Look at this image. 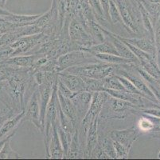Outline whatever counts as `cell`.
I'll return each mask as SVG.
<instances>
[{"instance_id":"cell-1","label":"cell","mask_w":160,"mask_h":160,"mask_svg":"<svg viewBox=\"0 0 160 160\" xmlns=\"http://www.w3.org/2000/svg\"><path fill=\"white\" fill-rule=\"evenodd\" d=\"M115 64L108 63L92 62L90 63H84L70 67L62 70L63 72L73 74L81 77L91 78L95 79H104L112 74L116 68Z\"/></svg>"},{"instance_id":"cell-2","label":"cell","mask_w":160,"mask_h":160,"mask_svg":"<svg viewBox=\"0 0 160 160\" xmlns=\"http://www.w3.org/2000/svg\"><path fill=\"white\" fill-rule=\"evenodd\" d=\"M110 95L106 91H98L93 93L89 109H88V111L87 112L84 119L81 122V127H82L83 130H85L86 134L91 123L93 121V119L97 115L100 114L103 106L108 99Z\"/></svg>"},{"instance_id":"cell-3","label":"cell","mask_w":160,"mask_h":160,"mask_svg":"<svg viewBox=\"0 0 160 160\" xmlns=\"http://www.w3.org/2000/svg\"><path fill=\"white\" fill-rule=\"evenodd\" d=\"M95 58V55L90 53L89 51H84V50L72 51L70 53H67L65 55H61L58 58V61H57V63H58L57 69H58V72H61L62 70L70 67L82 64V62L84 60Z\"/></svg>"},{"instance_id":"cell-4","label":"cell","mask_w":160,"mask_h":160,"mask_svg":"<svg viewBox=\"0 0 160 160\" xmlns=\"http://www.w3.org/2000/svg\"><path fill=\"white\" fill-rule=\"evenodd\" d=\"M46 38L44 33H38L31 35H26L18 39L11 44L14 49L12 57L18 55H27L31 51L33 47H35Z\"/></svg>"},{"instance_id":"cell-5","label":"cell","mask_w":160,"mask_h":160,"mask_svg":"<svg viewBox=\"0 0 160 160\" xmlns=\"http://www.w3.org/2000/svg\"><path fill=\"white\" fill-rule=\"evenodd\" d=\"M106 102L108 103V109L111 111V114L107 119H123L126 117L128 112H132L139 109V107L128 101L115 98L111 95Z\"/></svg>"},{"instance_id":"cell-6","label":"cell","mask_w":160,"mask_h":160,"mask_svg":"<svg viewBox=\"0 0 160 160\" xmlns=\"http://www.w3.org/2000/svg\"><path fill=\"white\" fill-rule=\"evenodd\" d=\"M25 120H29L33 123L41 131H44V127L42 124L40 118V104H39L38 90L33 92L30 99L27 102L22 121Z\"/></svg>"},{"instance_id":"cell-7","label":"cell","mask_w":160,"mask_h":160,"mask_svg":"<svg viewBox=\"0 0 160 160\" xmlns=\"http://www.w3.org/2000/svg\"><path fill=\"white\" fill-rule=\"evenodd\" d=\"M115 71H116V74L123 75L125 78H127L128 79H129L136 86V87L137 88L138 90L143 95V96H145L148 99H151V100L154 101L156 103L160 104L159 102L155 98V95L153 94L152 91L151 90V88L148 85V83L142 78V76H139L137 74H135L134 73H132V71H128V70H124V69L121 68H116Z\"/></svg>"},{"instance_id":"cell-8","label":"cell","mask_w":160,"mask_h":160,"mask_svg":"<svg viewBox=\"0 0 160 160\" xmlns=\"http://www.w3.org/2000/svg\"><path fill=\"white\" fill-rule=\"evenodd\" d=\"M94 92L90 91H81L76 93L71 98L72 103L75 107L78 116V122H82L86 115L87 112L91 105L92 95Z\"/></svg>"},{"instance_id":"cell-9","label":"cell","mask_w":160,"mask_h":160,"mask_svg":"<svg viewBox=\"0 0 160 160\" xmlns=\"http://www.w3.org/2000/svg\"><path fill=\"white\" fill-rule=\"evenodd\" d=\"M139 130L135 127L123 130H114L110 132V137L113 141L121 143L128 149L131 150L134 142L139 135Z\"/></svg>"},{"instance_id":"cell-10","label":"cell","mask_w":160,"mask_h":160,"mask_svg":"<svg viewBox=\"0 0 160 160\" xmlns=\"http://www.w3.org/2000/svg\"><path fill=\"white\" fill-rule=\"evenodd\" d=\"M58 76L59 80L62 81L72 93L76 94L85 91V83L81 76L63 71L58 72Z\"/></svg>"},{"instance_id":"cell-11","label":"cell","mask_w":160,"mask_h":160,"mask_svg":"<svg viewBox=\"0 0 160 160\" xmlns=\"http://www.w3.org/2000/svg\"><path fill=\"white\" fill-rule=\"evenodd\" d=\"M47 156L53 158H62L64 157V151L62 147V142L58 135L57 123L53 126L50 133L49 143L48 145Z\"/></svg>"},{"instance_id":"cell-12","label":"cell","mask_w":160,"mask_h":160,"mask_svg":"<svg viewBox=\"0 0 160 160\" xmlns=\"http://www.w3.org/2000/svg\"><path fill=\"white\" fill-rule=\"evenodd\" d=\"M115 35L121 41L129 42V43L132 44L137 48H139L141 51L156 57V49H155V42L151 38H123L121 36H119V35Z\"/></svg>"},{"instance_id":"cell-13","label":"cell","mask_w":160,"mask_h":160,"mask_svg":"<svg viewBox=\"0 0 160 160\" xmlns=\"http://www.w3.org/2000/svg\"><path fill=\"white\" fill-rule=\"evenodd\" d=\"M101 28V27H100ZM103 32H104L105 34H107L109 37V40L111 41L112 43L116 47V51L119 53V55L120 56L123 57V58H128V59H132L136 61L138 64H139V62L138 60V58H136V56L134 55V53L132 52L130 50V48L127 46V44L123 42V41H121L120 39H118L116 35L113 33H111V32H108V30H105L104 29L101 28Z\"/></svg>"},{"instance_id":"cell-14","label":"cell","mask_w":160,"mask_h":160,"mask_svg":"<svg viewBox=\"0 0 160 160\" xmlns=\"http://www.w3.org/2000/svg\"><path fill=\"white\" fill-rule=\"evenodd\" d=\"M70 37L73 42H78V44H90L91 37L86 33L85 30L83 28L82 25L78 21L72 22L70 25Z\"/></svg>"},{"instance_id":"cell-15","label":"cell","mask_w":160,"mask_h":160,"mask_svg":"<svg viewBox=\"0 0 160 160\" xmlns=\"http://www.w3.org/2000/svg\"><path fill=\"white\" fill-rule=\"evenodd\" d=\"M58 99L59 105L62 108V111L69 117V119L72 122L74 126L76 127L78 122V116H77V111H76L75 107L72 103L70 98L62 95L61 92L58 91Z\"/></svg>"},{"instance_id":"cell-16","label":"cell","mask_w":160,"mask_h":160,"mask_svg":"<svg viewBox=\"0 0 160 160\" xmlns=\"http://www.w3.org/2000/svg\"><path fill=\"white\" fill-rule=\"evenodd\" d=\"M38 58L37 55H22L20 56H13L6 60H2L7 64L15 66V67H22V68H31L36 60Z\"/></svg>"},{"instance_id":"cell-17","label":"cell","mask_w":160,"mask_h":160,"mask_svg":"<svg viewBox=\"0 0 160 160\" xmlns=\"http://www.w3.org/2000/svg\"><path fill=\"white\" fill-rule=\"evenodd\" d=\"M100 115V114H99ZM99 115H97L93 121L90 124L88 130L87 131V147L86 153L88 157H90L92 151L93 150L96 145L98 143V137H97V128H98Z\"/></svg>"},{"instance_id":"cell-18","label":"cell","mask_w":160,"mask_h":160,"mask_svg":"<svg viewBox=\"0 0 160 160\" xmlns=\"http://www.w3.org/2000/svg\"><path fill=\"white\" fill-rule=\"evenodd\" d=\"M96 58L100 61L108 63L115 64V65H125V64H138L136 61L128 58H123L120 55L114 54H103V53H96L94 54Z\"/></svg>"},{"instance_id":"cell-19","label":"cell","mask_w":160,"mask_h":160,"mask_svg":"<svg viewBox=\"0 0 160 160\" xmlns=\"http://www.w3.org/2000/svg\"><path fill=\"white\" fill-rule=\"evenodd\" d=\"M80 50L89 51L93 55L96 53H103V54H114V55H120L116 51L115 46L110 40L103 41L101 43L96 44V45L88 47H81L80 48Z\"/></svg>"},{"instance_id":"cell-20","label":"cell","mask_w":160,"mask_h":160,"mask_svg":"<svg viewBox=\"0 0 160 160\" xmlns=\"http://www.w3.org/2000/svg\"><path fill=\"white\" fill-rule=\"evenodd\" d=\"M136 70L139 74V75L142 76V78L144 79L151 90L152 91L153 94L155 95V98L160 103V84L158 83V80L153 76L151 75L149 73H148L145 70L139 67H136Z\"/></svg>"},{"instance_id":"cell-21","label":"cell","mask_w":160,"mask_h":160,"mask_svg":"<svg viewBox=\"0 0 160 160\" xmlns=\"http://www.w3.org/2000/svg\"><path fill=\"white\" fill-rule=\"evenodd\" d=\"M25 115V110H22L21 113L18 114L14 118L11 119L10 120L6 122L2 127L0 129V139H2L3 136H5L7 134H9V132L14 130L17 126L20 123V122L23 120V117Z\"/></svg>"},{"instance_id":"cell-22","label":"cell","mask_w":160,"mask_h":160,"mask_svg":"<svg viewBox=\"0 0 160 160\" xmlns=\"http://www.w3.org/2000/svg\"><path fill=\"white\" fill-rule=\"evenodd\" d=\"M141 118L139 119L138 122V129L140 132H150V133H153V132L158 131L160 129H158L155 123L148 116L144 113H140Z\"/></svg>"},{"instance_id":"cell-23","label":"cell","mask_w":160,"mask_h":160,"mask_svg":"<svg viewBox=\"0 0 160 160\" xmlns=\"http://www.w3.org/2000/svg\"><path fill=\"white\" fill-rule=\"evenodd\" d=\"M80 145H79V131L78 129L76 128L72 134V139L69 144V152L67 154V158H75L79 156Z\"/></svg>"},{"instance_id":"cell-24","label":"cell","mask_w":160,"mask_h":160,"mask_svg":"<svg viewBox=\"0 0 160 160\" xmlns=\"http://www.w3.org/2000/svg\"><path fill=\"white\" fill-rule=\"evenodd\" d=\"M102 81L103 83H104V90L105 89H111V90L116 91H126L121 82L119 80V79L116 77V74H113V73L108 76V77L104 78V79H102Z\"/></svg>"},{"instance_id":"cell-25","label":"cell","mask_w":160,"mask_h":160,"mask_svg":"<svg viewBox=\"0 0 160 160\" xmlns=\"http://www.w3.org/2000/svg\"><path fill=\"white\" fill-rule=\"evenodd\" d=\"M85 83V91L90 92L104 91L102 79H95L91 78L81 77Z\"/></svg>"},{"instance_id":"cell-26","label":"cell","mask_w":160,"mask_h":160,"mask_svg":"<svg viewBox=\"0 0 160 160\" xmlns=\"http://www.w3.org/2000/svg\"><path fill=\"white\" fill-rule=\"evenodd\" d=\"M98 143L104 152L107 154L110 158H116V151H115L113 140L111 137H104L101 139H99Z\"/></svg>"},{"instance_id":"cell-27","label":"cell","mask_w":160,"mask_h":160,"mask_svg":"<svg viewBox=\"0 0 160 160\" xmlns=\"http://www.w3.org/2000/svg\"><path fill=\"white\" fill-rule=\"evenodd\" d=\"M154 42L156 49V58L160 68V17L154 25Z\"/></svg>"},{"instance_id":"cell-28","label":"cell","mask_w":160,"mask_h":160,"mask_svg":"<svg viewBox=\"0 0 160 160\" xmlns=\"http://www.w3.org/2000/svg\"><path fill=\"white\" fill-rule=\"evenodd\" d=\"M109 16L113 23L123 22L117 5L113 0H109Z\"/></svg>"},{"instance_id":"cell-29","label":"cell","mask_w":160,"mask_h":160,"mask_svg":"<svg viewBox=\"0 0 160 160\" xmlns=\"http://www.w3.org/2000/svg\"><path fill=\"white\" fill-rule=\"evenodd\" d=\"M10 140L6 142L3 147L2 148L0 152V158H19L20 155L18 153H16L14 150L11 149L10 145Z\"/></svg>"},{"instance_id":"cell-30","label":"cell","mask_w":160,"mask_h":160,"mask_svg":"<svg viewBox=\"0 0 160 160\" xmlns=\"http://www.w3.org/2000/svg\"><path fill=\"white\" fill-rule=\"evenodd\" d=\"M116 74V77L119 79V80L121 82V83L123 84V86H124L125 90L127 91L131 92V93L138 94V95H141L143 96V95H142V94L141 93L139 90H138L137 88L136 87V86H135V85H134L133 83H132V82L129 80V79H128L127 78H125L124 76L120 75V74Z\"/></svg>"},{"instance_id":"cell-31","label":"cell","mask_w":160,"mask_h":160,"mask_svg":"<svg viewBox=\"0 0 160 160\" xmlns=\"http://www.w3.org/2000/svg\"><path fill=\"white\" fill-rule=\"evenodd\" d=\"M115 151L116 154V158H128L129 156L130 150L128 149L126 146L122 145L121 143H118L116 141H113Z\"/></svg>"},{"instance_id":"cell-32","label":"cell","mask_w":160,"mask_h":160,"mask_svg":"<svg viewBox=\"0 0 160 160\" xmlns=\"http://www.w3.org/2000/svg\"><path fill=\"white\" fill-rule=\"evenodd\" d=\"M14 49L11 46V44H6L0 47V60H6L12 57Z\"/></svg>"},{"instance_id":"cell-33","label":"cell","mask_w":160,"mask_h":160,"mask_svg":"<svg viewBox=\"0 0 160 160\" xmlns=\"http://www.w3.org/2000/svg\"><path fill=\"white\" fill-rule=\"evenodd\" d=\"M90 157L94 158H110L108 155L103 151L99 143H97L95 147L93 148V150L92 151Z\"/></svg>"},{"instance_id":"cell-34","label":"cell","mask_w":160,"mask_h":160,"mask_svg":"<svg viewBox=\"0 0 160 160\" xmlns=\"http://www.w3.org/2000/svg\"><path fill=\"white\" fill-rule=\"evenodd\" d=\"M135 112L145 113V114H151L153 116L160 118V108H140L135 111Z\"/></svg>"},{"instance_id":"cell-35","label":"cell","mask_w":160,"mask_h":160,"mask_svg":"<svg viewBox=\"0 0 160 160\" xmlns=\"http://www.w3.org/2000/svg\"><path fill=\"white\" fill-rule=\"evenodd\" d=\"M144 114H145V113H144ZM146 114L148 116V118H150L151 120H152V121L154 122L155 125L156 126V127H158V129H160V118L153 116V115H151V114Z\"/></svg>"},{"instance_id":"cell-36","label":"cell","mask_w":160,"mask_h":160,"mask_svg":"<svg viewBox=\"0 0 160 160\" xmlns=\"http://www.w3.org/2000/svg\"><path fill=\"white\" fill-rule=\"evenodd\" d=\"M11 14H12V13L10 12V11H8L7 10H6V9H3L2 8V7H1V6H0V17L3 18V17H5V16L11 15Z\"/></svg>"},{"instance_id":"cell-37","label":"cell","mask_w":160,"mask_h":160,"mask_svg":"<svg viewBox=\"0 0 160 160\" xmlns=\"http://www.w3.org/2000/svg\"><path fill=\"white\" fill-rule=\"evenodd\" d=\"M13 135H14V132H13V133L11 135H8V136H7V137H6L4 139H2V140L0 139V152H1V150H2V148L3 147L4 144H5V143H6V142L9 140V139H11V137H12V136H13Z\"/></svg>"},{"instance_id":"cell-38","label":"cell","mask_w":160,"mask_h":160,"mask_svg":"<svg viewBox=\"0 0 160 160\" xmlns=\"http://www.w3.org/2000/svg\"><path fill=\"white\" fill-rule=\"evenodd\" d=\"M151 3H160V0H148Z\"/></svg>"},{"instance_id":"cell-39","label":"cell","mask_w":160,"mask_h":160,"mask_svg":"<svg viewBox=\"0 0 160 160\" xmlns=\"http://www.w3.org/2000/svg\"><path fill=\"white\" fill-rule=\"evenodd\" d=\"M158 158H160V150H159V152H158Z\"/></svg>"},{"instance_id":"cell-40","label":"cell","mask_w":160,"mask_h":160,"mask_svg":"<svg viewBox=\"0 0 160 160\" xmlns=\"http://www.w3.org/2000/svg\"><path fill=\"white\" fill-rule=\"evenodd\" d=\"M0 61H1V60H0Z\"/></svg>"}]
</instances>
